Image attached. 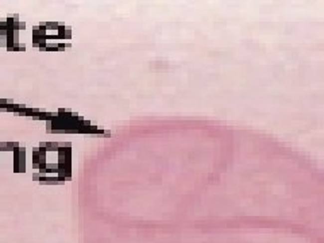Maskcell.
<instances>
[{"label": "cell", "mask_w": 324, "mask_h": 243, "mask_svg": "<svg viewBox=\"0 0 324 243\" xmlns=\"http://www.w3.org/2000/svg\"><path fill=\"white\" fill-rule=\"evenodd\" d=\"M32 180L43 185H60L72 180V145L41 142L32 149Z\"/></svg>", "instance_id": "cell-1"}, {"label": "cell", "mask_w": 324, "mask_h": 243, "mask_svg": "<svg viewBox=\"0 0 324 243\" xmlns=\"http://www.w3.org/2000/svg\"><path fill=\"white\" fill-rule=\"evenodd\" d=\"M46 133L49 134H95L110 135V131L91 123L79 114L68 108H58L56 112H47Z\"/></svg>", "instance_id": "cell-2"}, {"label": "cell", "mask_w": 324, "mask_h": 243, "mask_svg": "<svg viewBox=\"0 0 324 243\" xmlns=\"http://www.w3.org/2000/svg\"><path fill=\"white\" fill-rule=\"evenodd\" d=\"M72 38V27L61 22H41L32 27V46L42 51H60L70 47Z\"/></svg>", "instance_id": "cell-3"}, {"label": "cell", "mask_w": 324, "mask_h": 243, "mask_svg": "<svg viewBox=\"0 0 324 243\" xmlns=\"http://www.w3.org/2000/svg\"><path fill=\"white\" fill-rule=\"evenodd\" d=\"M7 51H26V43L20 42V31L26 30V23L18 15H8L7 18Z\"/></svg>", "instance_id": "cell-4"}, {"label": "cell", "mask_w": 324, "mask_h": 243, "mask_svg": "<svg viewBox=\"0 0 324 243\" xmlns=\"http://www.w3.org/2000/svg\"><path fill=\"white\" fill-rule=\"evenodd\" d=\"M26 149L22 146H18L12 152V172L14 173H24L26 166H27V160H26Z\"/></svg>", "instance_id": "cell-5"}, {"label": "cell", "mask_w": 324, "mask_h": 243, "mask_svg": "<svg viewBox=\"0 0 324 243\" xmlns=\"http://www.w3.org/2000/svg\"><path fill=\"white\" fill-rule=\"evenodd\" d=\"M0 47H7V20H0Z\"/></svg>", "instance_id": "cell-6"}, {"label": "cell", "mask_w": 324, "mask_h": 243, "mask_svg": "<svg viewBox=\"0 0 324 243\" xmlns=\"http://www.w3.org/2000/svg\"><path fill=\"white\" fill-rule=\"evenodd\" d=\"M1 153H4L3 150H1V147H0V156H1ZM0 166H1V161H0Z\"/></svg>", "instance_id": "cell-7"}]
</instances>
